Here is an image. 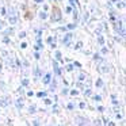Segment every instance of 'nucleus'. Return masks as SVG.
<instances>
[{
  "mask_svg": "<svg viewBox=\"0 0 126 126\" xmlns=\"http://www.w3.org/2000/svg\"><path fill=\"white\" fill-rule=\"evenodd\" d=\"M66 94H68V90H66V88H64V90H63V95H66Z\"/></svg>",
  "mask_w": 126,
  "mask_h": 126,
  "instance_id": "c756f323",
  "label": "nucleus"
},
{
  "mask_svg": "<svg viewBox=\"0 0 126 126\" xmlns=\"http://www.w3.org/2000/svg\"><path fill=\"white\" fill-rule=\"evenodd\" d=\"M60 126H61V125H60Z\"/></svg>",
  "mask_w": 126,
  "mask_h": 126,
  "instance_id": "37998d69",
  "label": "nucleus"
},
{
  "mask_svg": "<svg viewBox=\"0 0 126 126\" xmlns=\"http://www.w3.org/2000/svg\"><path fill=\"white\" fill-rule=\"evenodd\" d=\"M94 60H96V61H102V58H100V56H99L98 53H95V54H94Z\"/></svg>",
  "mask_w": 126,
  "mask_h": 126,
  "instance_id": "ddd939ff",
  "label": "nucleus"
},
{
  "mask_svg": "<svg viewBox=\"0 0 126 126\" xmlns=\"http://www.w3.org/2000/svg\"><path fill=\"white\" fill-rule=\"evenodd\" d=\"M65 11H66V12H68V14H69V12L72 11V8H71V7H66V10H65Z\"/></svg>",
  "mask_w": 126,
  "mask_h": 126,
  "instance_id": "473e14b6",
  "label": "nucleus"
},
{
  "mask_svg": "<svg viewBox=\"0 0 126 126\" xmlns=\"http://www.w3.org/2000/svg\"><path fill=\"white\" fill-rule=\"evenodd\" d=\"M52 20H53V22H58V20H61V12H60V10H58V8L53 10Z\"/></svg>",
  "mask_w": 126,
  "mask_h": 126,
  "instance_id": "7ed1b4c3",
  "label": "nucleus"
},
{
  "mask_svg": "<svg viewBox=\"0 0 126 126\" xmlns=\"http://www.w3.org/2000/svg\"><path fill=\"white\" fill-rule=\"evenodd\" d=\"M8 102H10V99H8V98L0 99V104H1V107H7V106H8Z\"/></svg>",
  "mask_w": 126,
  "mask_h": 126,
  "instance_id": "0eeeda50",
  "label": "nucleus"
},
{
  "mask_svg": "<svg viewBox=\"0 0 126 126\" xmlns=\"http://www.w3.org/2000/svg\"><path fill=\"white\" fill-rule=\"evenodd\" d=\"M33 95H34L33 91H29V92H27V96H33Z\"/></svg>",
  "mask_w": 126,
  "mask_h": 126,
  "instance_id": "f704fd0d",
  "label": "nucleus"
},
{
  "mask_svg": "<svg viewBox=\"0 0 126 126\" xmlns=\"http://www.w3.org/2000/svg\"><path fill=\"white\" fill-rule=\"evenodd\" d=\"M35 1H37V3H41V1H42V0H35Z\"/></svg>",
  "mask_w": 126,
  "mask_h": 126,
  "instance_id": "ea45409f",
  "label": "nucleus"
},
{
  "mask_svg": "<svg viewBox=\"0 0 126 126\" xmlns=\"http://www.w3.org/2000/svg\"><path fill=\"white\" fill-rule=\"evenodd\" d=\"M3 42H4V44H8V42H10V38H7V37H6V38L3 39Z\"/></svg>",
  "mask_w": 126,
  "mask_h": 126,
  "instance_id": "cd10ccee",
  "label": "nucleus"
},
{
  "mask_svg": "<svg viewBox=\"0 0 126 126\" xmlns=\"http://www.w3.org/2000/svg\"><path fill=\"white\" fill-rule=\"evenodd\" d=\"M115 118H117V119H121V118H122V115H121V114H119V112H118V114H117V115H115Z\"/></svg>",
  "mask_w": 126,
  "mask_h": 126,
  "instance_id": "c85d7f7f",
  "label": "nucleus"
},
{
  "mask_svg": "<svg viewBox=\"0 0 126 126\" xmlns=\"http://www.w3.org/2000/svg\"><path fill=\"white\" fill-rule=\"evenodd\" d=\"M94 99H95L96 102H100V99H102V98H100L99 95H96V96H94Z\"/></svg>",
  "mask_w": 126,
  "mask_h": 126,
  "instance_id": "b1692460",
  "label": "nucleus"
},
{
  "mask_svg": "<svg viewBox=\"0 0 126 126\" xmlns=\"http://www.w3.org/2000/svg\"><path fill=\"white\" fill-rule=\"evenodd\" d=\"M47 42L52 45V44H53V37H49V38H47Z\"/></svg>",
  "mask_w": 126,
  "mask_h": 126,
  "instance_id": "393cba45",
  "label": "nucleus"
},
{
  "mask_svg": "<svg viewBox=\"0 0 126 126\" xmlns=\"http://www.w3.org/2000/svg\"><path fill=\"white\" fill-rule=\"evenodd\" d=\"M50 103H52V102H50L49 99H46V100H45V104H50Z\"/></svg>",
  "mask_w": 126,
  "mask_h": 126,
  "instance_id": "c9c22d12",
  "label": "nucleus"
},
{
  "mask_svg": "<svg viewBox=\"0 0 126 126\" xmlns=\"http://www.w3.org/2000/svg\"><path fill=\"white\" fill-rule=\"evenodd\" d=\"M19 37H20V38H25V37H26V33H25V31H20V33H19Z\"/></svg>",
  "mask_w": 126,
  "mask_h": 126,
  "instance_id": "4be33fe9",
  "label": "nucleus"
},
{
  "mask_svg": "<svg viewBox=\"0 0 126 126\" xmlns=\"http://www.w3.org/2000/svg\"><path fill=\"white\" fill-rule=\"evenodd\" d=\"M109 126H115V123H114V122H110V123H109Z\"/></svg>",
  "mask_w": 126,
  "mask_h": 126,
  "instance_id": "58836bf2",
  "label": "nucleus"
},
{
  "mask_svg": "<svg viewBox=\"0 0 126 126\" xmlns=\"http://www.w3.org/2000/svg\"><path fill=\"white\" fill-rule=\"evenodd\" d=\"M39 18H41V19H46V18H47V15H46V12H45V11H41V12H39Z\"/></svg>",
  "mask_w": 126,
  "mask_h": 126,
  "instance_id": "9d476101",
  "label": "nucleus"
},
{
  "mask_svg": "<svg viewBox=\"0 0 126 126\" xmlns=\"http://www.w3.org/2000/svg\"><path fill=\"white\" fill-rule=\"evenodd\" d=\"M16 107H18V109H22V107H23V99L22 98H19L16 100Z\"/></svg>",
  "mask_w": 126,
  "mask_h": 126,
  "instance_id": "1a4fd4ad",
  "label": "nucleus"
},
{
  "mask_svg": "<svg viewBox=\"0 0 126 126\" xmlns=\"http://www.w3.org/2000/svg\"><path fill=\"white\" fill-rule=\"evenodd\" d=\"M117 7H118V8H123V7H125V3H123V1H121V3H119V1H118Z\"/></svg>",
  "mask_w": 126,
  "mask_h": 126,
  "instance_id": "dca6fc26",
  "label": "nucleus"
},
{
  "mask_svg": "<svg viewBox=\"0 0 126 126\" xmlns=\"http://www.w3.org/2000/svg\"><path fill=\"white\" fill-rule=\"evenodd\" d=\"M84 95H85V96H90V95H91V90H90V88H87V90H85V94H84Z\"/></svg>",
  "mask_w": 126,
  "mask_h": 126,
  "instance_id": "aec40b11",
  "label": "nucleus"
},
{
  "mask_svg": "<svg viewBox=\"0 0 126 126\" xmlns=\"http://www.w3.org/2000/svg\"><path fill=\"white\" fill-rule=\"evenodd\" d=\"M98 69H99V72H100V73H107V72H109V66H107L106 61H104V60L99 61V64H98Z\"/></svg>",
  "mask_w": 126,
  "mask_h": 126,
  "instance_id": "f257e3e1",
  "label": "nucleus"
},
{
  "mask_svg": "<svg viewBox=\"0 0 126 126\" xmlns=\"http://www.w3.org/2000/svg\"><path fill=\"white\" fill-rule=\"evenodd\" d=\"M34 126H39V123H38V121H37V119L34 121Z\"/></svg>",
  "mask_w": 126,
  "mask_h": 126,
  "instance_id": "e433bc0d",
  "label": "nucleus"
},
{
  "mask_svg": "<svg viewBox=\"0 0 126 126\" xmlns=\"http://www.w3.org/2000/svg\"><path fill=\"white\" fill-rule=\"evenodd\" d=\"M8 19H10V23L11 25H15L16 23V20H18V16H16V12H15V10L12 8H10V15H8Z\"/></svg>",
  "mask_w": 126,
  "mask_h": 126,
  "instance_id": "f03ea898",
  "label": "nucleus"
},
{
  "mask_svg": "<svg viewBox=\"0 0 126 126\" xmlns=\"http://www.w3.org/2000/svg\"><path fill=\"white\" fill-rule=\"evenodd\" d=\"M95 85H96V87H98V88H100L102 85H103V81H102L100 79H98V80H96V83H95Z\"/></svg>",
  "mask_w": 126,
  "mask_h": 126,
  "instance_id": "9b49d317",
  "label": "nucleus"
},
{
  "mask_svg": "<svg viewBox=\"0 0 126 126\" xmlns=\"http://www.w3.org/2000/svg\"><path fill=\"white\" fill-rule=\"evenodd\" d=\"M75 27H76V25H75V23H71V25L66 26V29H68V30H73Z\"/></svg>",
  "mask_w": 126,
  "mask_h": 126,
  "instance_id": "f8f14e48",
  "label": "nucleus"
},
{
  "mask_svg": "<svg viewBox=\"0 0 126 126\" xmlns=\"http://www.w3.org/2000/svg\"><path fill=\"white\" fill-rule=\"evenodd\" d=\"M98 42H99V45H103V44H104V39H103V37H102V35H99Z\"/></svg>",
  "mask_w": 126,
  "mask_h": 126,
  "instance_id": "2eb2a0df",
  "label": "nucleus"
},
{
  "mask_svg": "<svg viewBox=\"0 0 126 126\" xmlns=\"http://www.w3.org/2000/svg\"><path fill=\"white\" fill-rule=\"evenodd\" d=\"M26 46H27V45H26V42H23V44H22V45H20V47H22V49H25V47H26Z\"/></svg>",
  "mask_w": 126,
  "mask_h": 126,
  "instance_id": "2f4dec72",
  "label": "nucleus"
},
{
  "mask_svg": "<svg viewBox=\"0 0 126 126\" xmlns=\"http://www.w3.org/2000/svg\"><path fill=\"white\" fill-rule=\"evenodd\" d=\"M66 69H68V71H72V69H73V66H72V65H68V66H66Z\"/></svg>",
  "mask_w": 126,
  "mask_h": 126,
  "instance_id": "72a5a7b5",
  "label": "nucleus"
},
{
  "mask_svg": "<svg viewBox=\"0 0 126 126\" xmlns=\"http://www.w3.org/2000/svg\"><path fill=\"white\" fill-rule=\"evenodd\" d=\"M68 109H69V110L73 109V103H69V104H68Z\"/></svg>",
  "mask_w": 126,
  "mask_h": 126,
  "instance_id": "7c9ffc66",
  "label": "nucleus"
},
{
  "mask_svg": "<svg viewBox=\"0 0 126 126\" xmlns=\"http://www.w3.org/2000/svg\"><path fill=\"white\" fill-rule=\"evenodd\" d=\"M88 18H90V14H88V12H85V14H84V22H87Z\"/></svg>",
  "mask_w": 126,
  "mask_h": 126,
  "instance_id": "412c9836",
  "label": "nucleus"
},
{
  "mask_svg": "<svg viewBox=\"0 0 126 126\" xmlns=\"http://www.w3.org/2000/svg\"><path fill=\"white\" fill-rule=\"evenodd\" d=\"M37 96H38V98H45V96H46V92H42L41 91V92L37 94Z\"/></svg>",
  "mask_w": 126,
  "mask_h": 126,
  "instance_id": "4468645a",
  "label": "nucleus"
},
{
  "mask_svg": "<svg viewBox=\"0 0 126 126\" xmlns=\"http://www.w3.org/2000/svg\"><path fill=\"white\" fill-rule=\"evenodd\" d=\"M107 52H109V50H107L106 47H102V53H103V54H106Z\"/></svg>",
  "mask_w": 126,
  "mask_h": 126,
  "instance_id": "bb28decb",
  "label": "nucleus"
},
{
  "mask_svg": "<svg viewBox=\"0 0 126 126\" xmlns=\"http://www.w3.org/2000/svg\"><path fill=\"white\" fill-rule=\"evenodd\" d=\"M0 29H1V25H0Z\"/></svg>",
  "mask_w": 126,
  "mask_h": 126,
  "instance_id": "79ce46f5",
  "label": "nucleus"
},
{
  "mask_svg": "<svg viewBox=\"0 0 126 126\" xmlns=\"http://www.w3.org/2000/svg\"><path fill=\"white\" fill-rule=\"evenodd\" d=\"M35 110H37V109H35V106H31L30 109H29V111H30V112H34Z\"/></svg>",
  "mask_w": 126,
  "mask_h": 126,
  "instance_id": "5701e85b",
  "label": "nucleus"
},
{
  "mask_svg": "<svg viewBox=\"0 0 126 126\" xmlns=\"http://www.w3.org/2000/svg\"><path fill=\"white\" fill-rule=\"evenodd\" d=\"M53 68H54L56 75H61V69H60V66H58V63H57V61H53Z\"/></svg>",
  "mask_w": 126,
  "mask_h": 126,
  "instance_id": "39448f33",
  "label": "nucleus"
},
{
  "mask_svg": "<svg viewBox=\"0 0 126 126\" xmlns=\"http://www.w3.org/2000/svg\"><path fill=\"white\" fill-rule=\"evenodd\" d=\"M77 94H79V92H77V90H72V91H71V95H72V96H76Z\"/></svg>",
  "mask_w": 126,
  "mask_h": 126,
  "instance_id": "6ab92c4d",
  "label": "nucleus"
},
{
  "mask_svg": "<svg viewBox=\"0 0 126 126\" xmlns=\"http://www.w3.org/2000/svg\"><path fill=\"white\" fill-rule=\"evenodd\" d=\"M0 69H1V63H0Z\"/></svg>",
  "mask_w": 126,
  "mask_h": 126,
  "instance_id": "a19ab883",
  "label": "nucleus"
},
{
  "mask_svg": "<svg viewBox=\"0 0 126 126\" xmlns=\"http://www.w3.org/2000/svg\"><path fill=\"white\" fill-rule=\"evenodd\" d=\"M71 38H72V34H71V33H68L65 37H64L63 44H64V45H69V41H71Z\"/></svg>",
  "mask_w": 126,
  "mask_h": 126,
  "instance_id": "423d86ee",
  "label": "nucleus"
},
{
  "mask_svg": "<svg viewBox=\"0 0 126 126\" xmlns=\"http://www.w3.org/2000/svg\"><path fill=\"white\" fill-rule=\"evenodd\" d=\"M56 58H57L58 61L61 60V53H60V52H56Z\"/></svg>",
  "mask_w": 126,
  "mask_h": 126,
  "instance_id": "f3484780",
  "label": "nucleus"
},
{
  "mask_svg": "<svg viewBox=\"0 0 126 126\" xmlns=\"http://www.w3.org/2000/svg\"><path fill=\"white\" fill-rule=\"evenodd\" d=\"M44 83H45V84H49V83H50V73H46L44 76Z\"/></svg>",
  "mask_w": 126,
  "mask_h": 126,
  "instance_id": "6e6552de",
  "label": "nucleus"
},
{
  "mask_svg": "<svg viewBox=\"0 0 126 126\" xmlns=\"http://www.w3.org/2000/svg\"><path fill=\"white\" fill-rule=\"evenodd\" d=\"M22 85H23V87H26V85H29V80H27V79H25V80L22 81Z\"/></svg>",
  "mask_w": 126,
  "mask_h": 126,
  "instance_id": "a211bd4d",
  "label": "nucleus"
},
{
  "mask_svg": "<svg viewBox=\"0 0 126 126\" xmlns=\"http://www.w3.org/2000/svg\"><path fill=\"white\" fill-rule=\"evenodd\" d=\"M76 123H77V126H88L90 125V122L83 117H77L76 118Z\"/></svg>",
  "mask_w": 126,
  "mask_h": 126,
  "instance_id": "20e7f679",
  "label": "nucleus"
},
{
  "mask_svg": "<svg viewBox=\"0 0 126 126\" xmlns=\"http://www.w3.org/2000/svg\"><path fill=\"white\" fill-rule=\"evenodd\" d=\"M12 31H14V30H12V29H8V30H7V31H6V33H4V34H12Z\"/></svg>",
  "mask_w": 126,
  "mask_h": 126,
  "instance_id": "a878e982",
  "label": "nucleus"
},
{
  "mask_svg": "<svg viewBox=\"0 0 126 126\" xmlns=\"http://www.w3.org/2000/svg\"><path fill=\"white\" fill-rule=\"evenodd\" d=\"M69 3H71L72 6H75V0H69Z\"/></svg>",
  "mask_w": 126,
  "mask_h": 126,
  "instance_id": "4c0bfd02",
  "label": "nucleus"
}]
</instances>
